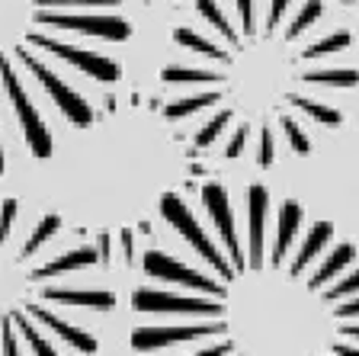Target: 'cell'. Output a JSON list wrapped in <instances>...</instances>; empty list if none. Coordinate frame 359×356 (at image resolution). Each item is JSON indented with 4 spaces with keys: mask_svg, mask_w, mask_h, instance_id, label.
Here are the masks:
<instances>
[{
    "mask_svg": "<svg viewBox=\"0 0 359 356\" xmlns=\"http://www.w3.org/2000/svg\"><path fill=\"white\" fill-rule=\"evenodd\" d=\"M157 212L180 251L142 253L151 282L132 308L199 321L132 327L135 353L202 341L187 356H359V247L330 218L295 196L273 202L263 183L244 186L238 212L218 180L199 209L164 193Z\"/></svg>",
    "mask_w": 359,
    "mask_h": 356,
    "instance_id": "1",
    "label": "cell"
},
{
    "mask_svg": "<svg viewBox=\"0 0 359 356\" xmlns=\"http://www.w3.org/2000/svg\"><path fill=\"white\" fill-rule=\"evenodd\" d=\"M238 20L224 13L218 0H196L199 20L222 36V45L196 26H177L173 42L209 67L170 65L161 67V81L170 87H202L199 93L167 100V119H189L212 112L193 132V148H212L224 132V157H241L257 138V164L273 167L276 135L295 154L314 148L308 126H340L344 112L324 100L308 97V87H359V67H308L330 55L350 52L353 32L346 26L318 29L327 16L324 0H269L266 13H257V0H234Z\"/></svg>",
    "mask_w": 359,
    "mask_h": 356,
    "instance_id": "2",
    "label": "cell"
},
{
    "mask_svg": "<svg viewBox=\"0 0 359 356\" xmlns=\"http://www.w3.org/2000/svg\"><path fill=\"white\" fill-rule=\"evenodd\" d=\"M126 0H0V100L10 103L29 151L45 161L55 151V132L42 119L29 84L58 106V112L77 128L93 122V106L74 84L58 71L71 67L97 84H116L122 65L112 55L81 45L77 39L126 42L132 22L119 13H103ZM7 171L0 141V177Z\"/></svg>",
    "mask_w": 359,
    "mask_h": 356,
    "instance_id": "3",
    "label": "cell"
},
{
    "mask_svg": "<svg viewBox=\"0 0 359 356\" xmlns=\"http://www.w3.org/2000/svg\"><path fill=\"white\" fill-rule=\"evenodd\" d=\"M58 212H26L16 196L0 199V356H22L20 341L36 356H61L48 334L61 337L81 353H97V337L67 321V308H116L109 289L67 286V276L97 267L109 247L71 241Z\"/></svg>",
    "mask_w": 359,
    "mask_h": 356,
    "instance_id": "4",
    "label": "cell"
},
{
    "mask_svg": "<svg viewBox=\"0 0 359 356\" xmlns=\"http://www.w3.org/2000/svg\"><path fill=\"white\" fill-rule=\"evenodd\" d=\"M340 4H359V0H340Z\"/></svg>",
    "mask_w": 359,
    "mask_h": 356,
    "instance_id": "5",
    "label": "cell"
}]
</instances>
